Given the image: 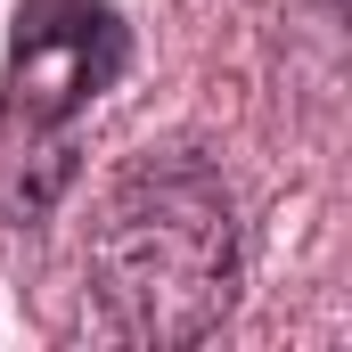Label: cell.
<instances>
[{
	"instance_id": "1",
	"label": "cell",
	"mask_w": 352,
	"mask_h": 352,
	"mask_svg": "<svg viewBox=\"0 0 352 352\" xmlns=\"http://www.w3.org/2000/svg\"><path fill=\"white\" fill-rule=\"evenodd\" d=\"M238 205L213 156L148 148L107 180L82 246L107 336L140 352H188L238 311Z\"/></svg>"
},
{
	"instance_id": "2",
	"label": "cell",
	"mask_w": 352,
	"mask_h": 352,
	"mask_svg": "<svg viewBox=\"0 0 352 352\" xmlns=\"http://www.w3.org/2000/svg\"><path fill=\"white\" fill-rule=\"evenodd\" d=\"M131 74L115 0H16L0 58V221L41 230L82 180V115Z\"/></svg>"
}]
</instances>
